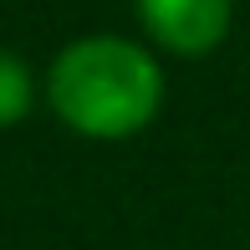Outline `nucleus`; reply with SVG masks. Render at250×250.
<instances>
[{"instance_id": "3", "label": "nucleus", "mask_w": 250, "mask_h": 250, "mask_svg": "<svg viewBox=\"0 0 250 250\" xmlns=\"http://www.w3.org/2000/svg\"><path fill=\"white\" fill-rule=\"evenodd\" d=\"M31 102H36V82H31V66L21 62V56L0 51V128L21 123V118L31 112Z\"/></svg>"}, {"instance_id": "1", "label": "nucleus", "mask_w": 250, "mask_h": 250, "mask_svg": "<svg viewBox=\"0 0 250 250\" xmlns=\"http://www.w3.org/2000/svg\"><path fill=\"white\" fill-rule=\"evenodd\" d=\"M46 97L66 128L87 138H128L164 102V72L123 36H82L51 62Z\"/></svg>"}, {"instance_id": "2", "label": "nucleus", "mask_w": 250, "mask_h": 250, "mask_svg": "<svg viewBox=\"0 0 250 250\" xmlns=\"http://www.w3.org/2000/svg\"><path fill=\"white\" fill-rule=\"evenodd\" d=\"M138 16L158 46L199 56L220 46L230 31V0H138Z\"/></svg>"}]
</instances>
